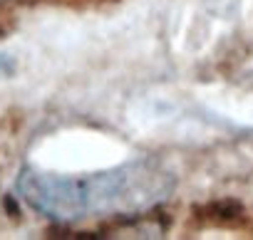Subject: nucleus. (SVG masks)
<instances>
[{
	"label": "nucleus",
	"mask_w": 253,
	"mask_h": 240,
	"mask_svg": "<svg viewBox=\"0 0 253 240\" xmlns=\"http://www.w3.org/2000/svg\"><path fill=\"white\" fill-rule=\"evenodd\" d=\"M171 188V173L144 159L87 176H62L40 169H25L18 176L20 198L55 223L137 215L162 203Z\"/></svg>",
	"instance_id": "1"
}]
</instances>
